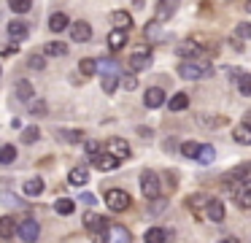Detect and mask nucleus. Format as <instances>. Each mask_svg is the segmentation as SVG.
<instances>
[{
    "instance_id": "nucleus-1",
    "label": "nucleus",
    "mask_w": 251,
    "mask_h": 243,
    "mask_svg": "<svg viewBox=\"0 0 251 243\" xmlns=\"http://www.w3.org/2000/svg\"><path fill=\"white\" fill-rule=\"evenodd\" d=\"M178 76L186 81H200V79L213 76V68L208 62H200V59H186V62L178 65Z\"/></svg>"
},
{
    "instance_id": "nucleus-2",
    "label": "nucleus",
    "mask_w": 251,
    "mask_h": 243,
    "mask_svg": "<svg viewBox=\"0 0 251 243\" xmlns=\"http://www.w3.org/2000/svg\"><path fill=\"white\" fill-rule=\"evenodd\" d=\"M105 205H108L114 214H122V211L130 208V194L125 189H108L105 192Z\"/></svg>"
},
{
    "instance_id": "nucleus-3",
    "label": "nucleus",
    "mask_w": 251,
    "mask_h": 243,
    "mask_svg": "<svg viewBox=\"0 0 251 243\" xmlns=\"http://www.w3.org/2000/svg\"><path fill=\"white\" fill-rule=\"evenodd\" d=\"M229 189H232L235 194V205L243 211L251 208V181H240V184H229Z\"/></svg>"
},
{
    "instance_id": "nucleus-4",
    "label": "nucleus",
    "mask_w": 251,
    "mask_h": 243,
    "mask_svg": "<svg viewBox=\"0 0 251 243\" xmlns=\"http://www.w3.org/2000/svg\"><path fill=\"white\" fill-rule=\"evenodd\" d=\"M159 189H162V184H159L157 173H151V170L143 173V176H141V192L146 194L149 200H157L159 197Z\"/></svg>"
},
{
    "instance_id": "nucleus-5",
    "label": "nucleus",
    "mask_w": 251,
    "mask_h": 243,
    "mask_svg": "<svg viewBox=\"0 0 251 243\" xmlns=\"http://www.w3.org/2000/svg\"><path fill=\"white\" fill-rule=\"evenodd\" d=\"M17 235L22 238L25 243H35V241H38V235H41V227H38V221H35V219H25V221H19V227H17Z\"/></svg>"
},
{
    "instance_id": "nucleus-6",
    "label": "nucleus",
    "mask_w": 251,
    "mask_h": 243,
    "mask_svg": "<svg viewBox=\"0 0 251 243\" xmlns=\"http://www.w3.org/2000/svg\"><path fill=\"white\" fill-rule=\"evenodd\" d=\"M149 65H151V49H146V46L135 49V54L130 57V68L132 70H146Z\"/></svg>"
},
{
    "instance_id": "nucleus-7",
    "label": "nucleus",
    "mask_w": 251,
    "mask_h": 243,
    "mask_svg": "<svg viewBox=\"0 0 251 243\" xmlns=\"http://www.w3.org/2000/svg\"><path fill=\"white\" fill-rule=\"evenodd\" d=\"M84 227H87L89 232H95V235H105V232H108V221H105L103 216H98V214L84 216Z\"/></svg>"
},
{
    "instance_id": "nucleus-8",
    "label": "nucleus",
    "mask_w": 251,
    "mask_h": 243,
    "mask_svg": "<svg viewBox=\"0 0 251 243\" xmlns=\"http://www.w3.org/2000/svg\"><path fill=\"white\" fill-rule=\"evenodd\" d=\"M200 52H202L200 43H195V41H181L178 49H176V54H178L184 62L186 59H200Z\"/></svg>"
},
{
    "instance_id": "nucleus-9",
    "label": "nucleus",
    "mask_w": 251,
    "mask_h": 243,
    "mask_svg": "<svg viewBox=\"0 0 251 243\" xmlns=\"http://www.w3.org/2000/svg\"><path fill=\"white\" fill-rule=\"evenodd\" d=\"M92 162H95V167H98V170H105V173H108V170H116L122 160H119V157H114V154H108V151H105V154L100 151L98 157H92Z\"/></svg>"
},
{
    "instance_id": "nucleus-10",
    "label": "nucleus",
    "mask_w": 251,
    "mask_h": 243,
    "mask_svg": "<svg viewBox=\"0 0 251 243\" xmlns=\"http://www.w3.org/2000/svg\"><path fill=\"white\" fill-rule=\"evenodd\" d=\"M71 38L76 43H87L89 38H92V27H89L87 22H73L71 25Z\"/></svg>"
},
{
    "instance_id": "nucleus-11",
    "label": "nucleus",
    "mask_w": 251,
    "mask_h": 243,
    "mask_svg": "<svg viewBox=\"0 0 251 243\" xmlns=\"http://www.w3.org/2000/svg\"><path fill=\"white\" fill-rule=\"evenodd\" d=\"M8 35L14 38V41H25V38L30 35V27H27V22H22V19H14V22H8Z\"/></svg>"
},
{
    "instance_id": "nucleus-12",
    "label": "nucleus",
    "mask_w": 251,
    "mask_h": 243,
    "mask_svg": "<svg viewBox=\"0 0 251 243\" xmlns=\"http://www.w3.org/2000/svg\"><path fill=\"white\" fill-rule=\"evenodd\" d=\"M108 243H132L130 230H127V227H122V224L108 227Z\"/></svg>"
},
{
    "instance_id": "nucleus-13",
    "label": "nucleus",
    "mask_w": 251,
    "mask_h": 243,
    "mask_svg": "<svg viewBox=\"0 0 251 243\" xmlns=\"http://www.w3.org/2000/svg\"><path fill=\"white\" fill-rule=\"evenodd\" d=\"M49 30H51V32L71 30V19H68V14H62V11H54V14L49 16Z\"/></svg>"
},
{
    "instance_id": "nucleus-14",
    "label": "nucleus",
    "mask_w": 251,
    "mask_h": 243,
    "mask_svg": "<svg viewBox=\"0 0 251 243\" xmlns=\"http://www.w3.org/2000/svg\"><path fill=\"white\" fill-rule=\"evenodd\" d=\"M143 103H146V108L165 106V92L159 89V86H151V89H146V95H143Z\"/></svg>"
},
{
    "instance_id": "nucleus-15",
    "label": "nucleus",
    "mask_w": 251,
    "mask_h": 243,
    "mask_svg": "<svg viewBox=\"0 0 251 243\" xmlns=\"http://www.w3.org/2000/svg\"><path fill=\"white\" fill-rule=\"evenodd\" d=\"M176 8H178V0H157V19L159 22L170 19L176 14Z\"/></svg>"
},
{
    "instance_id": "nucleus-16",
    "label": "nucleus",
    "mask_w": 251,
    "mask_h": 243,
    "mask_svg": "<svg viewBox=\"0 0 251 243\" xmlns=\"http://www.w3.org/2000/svg\"><path fill=\"white\" fill-rule=\"evenodd\" d=\"M108 154L119 157V160H127V157H130V146H127V140L111 138V140H108Z\"/></svg>"
},
{
    "instance_id": "nucleus-17",
    "label": "nucleus",
    "mask_w": 251,
    "mask_h": 243,
    "mask_svg": "<svg viewBox=\"0 0 251 243\" xmlns=\"http://www.w3.org/2000/svg\"><path fill=\"white\" fill-rule=\"evenodd\" d=\"M111 25H114V30H130L132 27V16L127 14V11H114L111 14Z\"/></svg>"
},
{
    "instance_id": "nucleus-18",
    "label": "nucleus",
    "mask_w": 251,
    "mask_h": 243,
    "mask_svg": "<svg viewBox=\"0 0 251 243\" xmlns=\"http://www.w3.org/2000/svg\"><path fill=\"white\" fill-rule=\"evenodd\" d=\"M205 211H208V219L211 221H224V214H227V208H224L222 200H211Z\"/></svg>"
},
{
    "instance_id": "nucleus-19",
    "label": "nucleus",
    "mask_w": 251,
    "mask_h": 243,
    "mask_svg": "<svg viewBox=\"0 0 251 243\" xmlns=\"http://www.w3.org/2000/svg\"><path fill=\"white\" fill-rule=\"evenodd\" d=\"M68 181H71V184H76V187H84V184L89 181V170H87L84 165L73 167V170L68 173Z\"/></svg>"
},
{
    "instance_id": "nucleus-20",
    "label": "nucleus",
    "mask_w": 251,
    "mask_h": 243,
    "mask_svg": "<svg viewBox=\"0 0 251 243\" xmlns=\"http://www.w3.org/2000/svg\"><path fill=\"white\" fill-rule=\"evenodd\" d=\"M44 54L46 57H65L68 54V43H62V41H49L44 46Z\"/></svg>"
},
{
    "instance_id": "nucleus-21",
    "label": "nucleus",
    "mask_w": 251,
    "mask_h": 243,
    "mask_svg": "<svg viewBox=\"0 0 251 243\" xmlns=\"http://www.w3.org/2000/svg\"><path fill=\"white\" fill-rule=\"evenodd\" d=\"M14 92H17V97L19 100H33V84H30L27 79H19L17 81V86H14Z\"/></svg>"
},
{
    "instance_id": "nucleus-22",
    "label": "nucleus",
    "mask_w": 251,
    "mask_h": 243,
    "mask_svg": "<svg viewBox=\"0 0 251 243\" xmlns=\"http://www.w3.org/2000/svg\"><path fill=\"white\" fill-rule=\"evenodd\" d=\"M232 135H235V140H238V143H243V146H251V124H249V122L238 124Z\"/></svg>"
},
{
    "instance_id": "nucleus-23",
    "label": "nucleus",
    "mask_w": 251,
    "mask_h": 243,
    "mask_svg": "<svg viewBox=\"0 0 251 243\" xmlns=\"http://www.w3.org/2000/svg\"><path fill=\"white\" fill-rule=\"evenodd\" d=\"M17 235V221L11 216H0V238H14Z\"/></svg>"
},
{
    "instance_id": "nucleus-24",
    "label": "nucleus",
    "mask_w": 251,
    "mask_h": 243,
    "mask_svg": "<svg viewBox=\"0 0 251 243\" xmlns=\"http://www.w3.org/2000/svg\"><path fill=\"white\" fill-rule=\"evenodd\" d=\"M186 106H189V97H186L184 92H176V95L168 100V108H170L173 113H176V111H184Z\"/></svg>"
},
{
    "instance_id": "nucleus-25",
    "label": "nucleus",
    "mask_w": 251,
    "mask_h": 243,
    "mask_svg": "<svg viewBox=\"0 0 251 243\" xmlns=\"http://www.w3.org/2000/svg\"><path fill=\"white\" fill-rule=\"evenodd\" d=\"M54 211H57L60 216H71L73 211H76V203H73L71 197H60V200L54 203Z\"/></svg>"
},
{
    "instance_id": "nucleus-26",
    "label": "nucleus",
    "mask_w": 251,
    "mask_h": 243,
    "mask_svg": "<svg viewBox=\"0 0 251 243\" xmlns=\"http://www.w3.org/2000/svg\"><path fill=\"white\" fill-rule=\"evenodd\" d=\"M125 43H127V32L125 30H111L108 32V46L114 49V52H116V49H122Z\"/></svg>"
},
{
    "instance_id": "nucleus-27",
    "label": "nucleus",
    "mask_w": 251,
    "mask_h": 243,
    "mask_svg": "<svg viewBox=\"0 0 251 243\" xmlns=\"http://www.w3.org/2000/svg\"><path fill=\"white\" fill-rule=\"evenodd\" d=\"M143 241H146V243H165V241H168V232L159 230V227H151V230H146Z\"/></svg>"
},
{
    "instance_id": "nucleus-28",
    "label": "nucleus",
    "mask_w": 251,
    "mask_h": 243,
    "mask_svg": "<svg viewBox=\"0 0 251 243\" xmlns=\"http://www.w3.org/2000/svg\"><path fill=\"white\" fill-rule=\"evenodd\" d=\"M41 192H44V181H41V178H27V181H25V194L38 197Z\"/></svg>"
},
{
    "instance_id": "nucleus-29",
    "label": "nucleus",
    "mask_w": 251,
    "mask_h": 243,
    "mask_svg": "<svg viewBox=\"0 0 251 243\" xmlns=\"http://www.w3.org/2000/svg\"><path fill=\"white\" fill-rule=\"evenodd\" d=\"M98 68L103 76H119V65L114 59H98Z\"/></svg>"
},
{
    "instance_id": "nucleus-30",
    "label": "nucleus",
    "mask_w": 251,
    "mask_h": 243,
    "mask_svg": "<svg viewBox=\"0 0 251 243\" xmlns=\"http://www.w3.org/2000/svg\"><path fill=\"white\" fill-rule=\"evenodd\" d=\"M17 160V146H0V165H11Z\"/></svg>"
},
{
    "instance_id": "nucleus-31",
    "label": "nucleus",
    "mask_w": 251,
    "mask_h": 243,
    "mask_svg": "<svg viewBox=\"0 0 251 243\" xmlns=\"http://www.w3.org/2000/svg\"><path fill=\"white\" fill-rule=\"evenodd\" d=\"M60 138L65 140V143H81L84 133L81 130H60Z\"/></svg>"
},
{
    "instance_id": "nucleus-32",
    "label": "nucleus",
    "mask_w": 251,
    "mask_h": 243,
    "mask_svg": "<svg viewBox=\"0 0 251 243\" xmlns=\"http://www.w3.org/2000/svg\"><path fill=\"white\" fill-rule=\"evenodd\" d=\"M181 154L189 157V160H197V154H200V143H195V140H186V143H181Z\"/></svg>"
},
{
    "instance_id": "nucleus-33",
    "label": "nucleus",
    "mask_w": 251,
    "mask_h": 243,
    "mask_svg": "<svg viewBox=\"0 0 251 243\" xmlns=\"http://www.w3.org/2000/svg\"><path fill=\"white\" fill-rule=\"evenodd\" d=\"M78 70H81L84 76H92V73H98V59H89V57H84L81 62H78Z\"/></svg>"
},
{
    "instance_id": "nucleus-34",
    "label": "nucleus",
    "mask_w": 251,
    "mask_h": 243,
    "mask_svg": "<svg viewBox=\"0 0 251 243\" xmlns=\"http://www.w3.org/2000/svg\"><path fill=\"white\" fill-rule=\"evenodd\" d=\"M100 86H103V92L114 95L116 86H119V76H103V79H100Z\"/></svg>"
},
{
    "instance_id": "nucleus-35",
    "label": "nucleus",
    "mask_w": 251,
    "mask_h": 243,
    "mask_svg": "<svg viewBox=\"0 0 251 243\" xmlns=\"http://www.w3.org/2000/svg\"><path fill=\"white\" fill-rule=\"evenodd\" d=\"M213 157H216V149L213 146H200V154H197V162H202V165H211Z\"/></svg>"
},
{
    "instance_id": "nucleus-36",
    "label": "nucleus",
    "mask_w": 251,
    "mask_h": 243,
    "mask_svg": "<svg viewBox=\"0 0 251 243\" xmlns=\"http://www.w3.org/2000/svg\"><path fill=\"white\" fill-rule=\"evenodd\" d=\"M8 5H11L14 14H27L33 8V0H8Z\"/></svg>"
},
{
    "instance_id": "nucleus-37",
    "label": "nucleus",
    "mask_w": 251,
    "mask_h": 243,
    "mask_svg": "<svg viewBox=\"0 0 251 243\" xmlns=\"http://www.w3.org/2000/svg\"><path fill=\"white\" fill-rule=\"evenodd\" d=\"M238 89H240V95H251V73L238 76Z\"/></svg>"
},
{
    "instance_id": "nucleus-38",
    "label": "nucleus",
    "mask_w": 251,
    "mask_h": 243,
    "mask_svg": "<svg viewBox=\"0 0 251 243\" xmlns=\"http://www.w3.org/2000/svg\"><path fill=\"white\" fill-rule=\"evenodd\" d=\"M208 203H211V197H208V194H192L189 197V205L192 208H208Z\"/></svg>"
},
{
    "instance_id": "nucleus-39",
    "label": "nucleus",
    "mask_w": 251,
    "mask_h": 243,
    "mask_svg": "<svg viewBox=\"0 0 251 243\" xmlns=\"http://www.w3.org/2000/svg\"><path fill=\"white\" fill-rule=\"evenodd\" d=\"M38 138H41V130L38 127H25L22 130V140H25V143H35Z\"/></svg>"
},
{
    "instance_id": "nucleus-40",
    "label": "nucleus",
    "mask_w": 251,
    "mask_h": 243,
    "mask_svg": "<svg viewBox=\"0 0 251 243\" xmlns=\"http://www.w3.org/2000/svg\"><path fill=\"white\" fill-rule=\"evenodd\" d=\"M146 35L151 38V41H159V38H162V30H159L157 19H154V22H149V25H146Z\"/></svg>"
},
{
    "instance_id": "nucleus-41",
    "label": "nucleus",
    "mask_w": 251,
    "mask_h": 243,
    "mask_svg": "<svg viewBox=\"0 0 251 243\" xmlns=\"http://www.w3.org/2000/svg\"><path fill=\"white\" fill-rule=\"evenodd\" d=\"M27 65L33 70H44L46 68V57H41V54H33V57H27Z\"/></svg>"
},
{
    "instance_id": "nucleus-42",
    "label": "nucleus",
    "mask_w": 251,
    "mask_h": 243,
    "mask_svg": "<svg viewBox=\"0 0 251 243\" xmlns=\"http://www.w3.org/2000/svg\"><path fill=\"white\" fill-rule=\"evenodd\" d=\"M46 111H49V106H46L44 100L30 103V113H33V116H46Z\"/></svg>"
},
{
    "instance_id": "nucleus-43",
    "label": "nucleus",
    "mask_w": 251,
    "mask_h": 243,
    "mask_svg": "<svg viewBox=\"0 0 251 243\" xmlns=\"http://www.w3.org/2000/svg\"><path fill=\"white\" fill-rule=\"evenodd\" d=\"M235 35L243 38V41H246V38H251V25H249V22H240V25L235 27Z\"/></svg>"
},
{
    "instance_id": "nucleus-44",
    "label": "nucleus",
    "mask_w": 251,
    "mask_h": 243,
    "mask_svg": "<svg viewBox=\"0 0 251 243\" xmlns=\"http://www.w3.org/2000/svg\"><path fill=\"white\" fill-rule=\"evenodd\" d=\"M17 52H19L17 43H3V46H0V54H3V57H11V54H17Z\"/></svg>"
},
{
    "instance_id": "nucleus-45",
    "label": "nucleus",
    "mask_w": 251,
    "mask_h": 243,
    "mask_svg": "<svg viewBox=\"0 0 251 243\" xmlns=\"http://www.w3.org/2000/svg\"><path fill=\"white\" fill-rule=\"evenodd\" d=\"M84 146H87V154L89 157H98L100 154V143H98V140H87Z\"/></svg>"
},
{
    "instance_id": "nucleus-46",
    "label": "nucleus",
    "mask_w": 251,
    "mask_h": 243,
    "mask_svg": "<svg viewBox=\"0 0 251 243\" xmlns=\"http://www.w3.org/2000/svg\"><path fill=\"white\" fill-rule=\"evenodd\" d=\"M0 197H3V203H6V205H11V208H17V205H22V203H19V200L11 194V192H3Z\"/></svg>"
},
{
    "instance_id": "nucleus-47",
    "label": "nucleus",
    "mask_w": 251,
    "mask_h": 243,
    "mask_svg": "<svg viewBox=\"0 0 251 243\" xmlns=\"http://www.w3.org/2000/svg\"><path fill=\"white\" fill-rule=\"evenodd\" d=\"M122 84H125V89H135V86H138V76H125Z\"/></svg>"
},
{
    "instance_id": "nucleus-48",
    "label": "nucleus",
    "mask_w": 251,
    "mask_h": 243,
    "mask_svg": "<svg viewBox=\"0 0 251 243\" xmlns=\"http://www.w3.org/2000/svg\"><path fill=\"white\" fill-rule=\"evenodd\" d=\"M81 200H84L87 205H95V203H98V197H95V194H89V192H84V194H81Z\"/></svg>"
},
{
    "instance_id": "nucleus-49",
    "label": "nucleus",
    "mask_w": 251,
    "mask_h": 243,
    "mask_svg": "<svg viewBox=\"0 0 251 243\" xmlns=\"http://www.w3.org/2000/svg\"><path fill=\"white\" fill-rule=\"evenodd\" d=\"M165 208V203L159 200V203H151V214H157V211H162Z\"/></svg>"
},
{
    "instance_id": "nucleus-50",
    "label": "nucleus",
    "mask_w": 251,
    "mask_h": 243,
    "mask_svg": "<svg viewBox=\"0 0 251 243\" xmlns=\"http://www.w3.org/2000/svg\"><path fill=\"white\" fill-rule=\"evenodd\" d=\"M219 243H238V238H222Z\"/></svg>"
},
{
    "instance_id": "nucleus-51",
    "label": "nucleus",
    "mask_w": 251,
    "mask_h": 243,
    "mask_svg": "<svg viewBox=\"0 0 251 243\" xmlns=\"http://www.w3.org/2000/svg\"><path fill=\"white\" fill-rule=\"evenodd\" d=\"M246 11H249V14H251V0H246Z\"/></svg>"
},
{
    "instance_id": "nucleus-52",
    "label": "nucleus",
    "mask_w": 251,
    "mask_h": 243,
    "mask_svg": "<svg viewBox=\"0 0 251 243\" xmlns=\"http://www.w3.org/2000/svg\"><path fill=\"white\" fill-rule=\"evenodd\" d=\"M246 122H249V124H251V111H249V116H246Z\"/></svg>"
},
{
    "instance_id": "nucleus-53",
    "label": "nucleus",
    "mask_w": 251,
    "mask_h": 243,
    "mask_svg": "<svg viewBox=\"0 0 251 243\" xmlns=\"http://www.w3.org/2000/svg\"><path fill=\"white\" fill-rule=\"evenodd\" d=\"M249 181H251V173H249Z\"/></svg>"
},
{
    "instance_id": "nucleus-54",
    "label": "nucleus",
    "mask_w": 251,
    "mask_h": 243,
    "mask_svg": "<svg viewBox=\"0 0 251 243\" xmlns=\"http://www.w3.org/2000/svg\"><path fill=\"white\" fill-rule=\"evenodd\" d=\"M0 73H3V68H0Z\"/></svg>"
}]
</instances>
